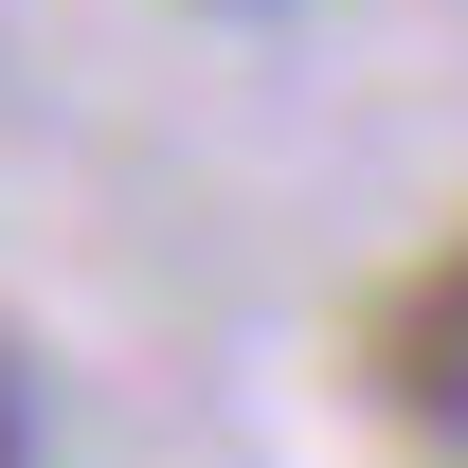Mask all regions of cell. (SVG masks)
I'll list each match as a JSON object with an SVG mask.
<instances>
[{
  "instance_id": "obj_1",
  "label": "cell",
  "mask_w": 468,
  "mask_h": 468,
  "mask_svg": "<svg viewBox=\"0 0 468 468\" xmlns=\"http://www.w3.org/2000/svg\"><path fill=\"white\" fill-rule=\"evenodd\" d=\"M360 343H378V397H397V414L468 432V217L414 252L397 289H378V324H360Z\"/></svg>"
},
{
  "instance_id": "obj_2",
  "label": "cell",
  "mask_w": 468,
  "mask_h": 468,
  "mask_svg": "<svg viewBox=\"0 0 468 468\" xmlns=\"http://www.w3.org/2000/svg\"><path fill=\"white\" fill-rule=\"evenodd\" d=\"M0 468H37V397H18V360H0Z\"/></svg>"
}]
</instances>
